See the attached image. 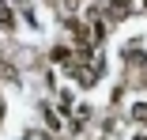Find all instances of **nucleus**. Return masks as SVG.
<instances>
[{"instance_id":"nucleus-1","label":"nucleus","mask_w":147,"mask_h":140,"mask_svg":"<svg viewBox=\"0 0 147 140\" xmlns=\"http://www.w3.org/2000/svg\"><path fill=\"white\" fill-rule=\"evenodd\" d=\"M0 27H4V31H8V27H15V23H11V12H8L4 4H0Z\"/></svg>"}]
</instances>
